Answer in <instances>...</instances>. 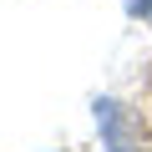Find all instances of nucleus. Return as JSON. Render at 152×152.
Returning a JSON list of instances; mask_svg holds the SVG:
<instances>
[{
    "label": "nucleus",
    "mask_w": 152,
    "mask_h": 152,
    "mask_svg": "<svg viewBox=\"0 0 152 152\" xmlns=\"http://www.w3.org/2000/svg\"><path fill=\"white\" fill-rule=\"evenodd\" d=\"M147 137H152V71H147Z\"/></svg>",
    "instance_id": "nucleus-1"
}]
</instances>
